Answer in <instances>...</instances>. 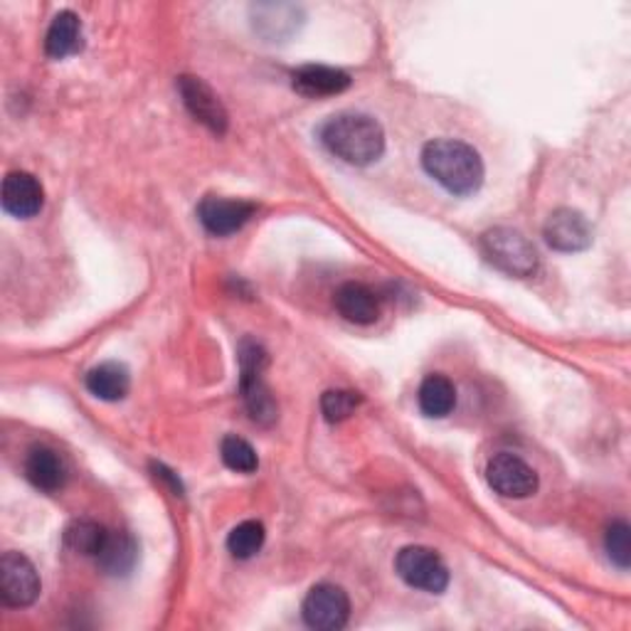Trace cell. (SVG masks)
Here are the masks:
<instances>
[{
    "mask_svg": "<svg viewBox=\"0 0 631 631\" xmlns=\"http://www.w3.org/2000/svg\"><path fill=\"white\" fill-rule=\"evenodd\" d=\"M321 144L351 166H371L385 151V131L368 114H338L321 126Z\"/></svg>",
    "mask_w": 631,
    "mask_h": 631,
    "instance_id": "2",
    "label": "cell"
},
{
    "mask_svg": "<svg viewBox=\"0 0 631 631\" xmlns=\"http://www.w3.org/2000/svg\"><path fill=\"white\" fill-rule=\"evenodd\" d=\"M45 193L36 176L26 174V170H13L3 180V208L20 220L36 217L42 210Z\"/></svg>",
    "mask_w": 631,
    "mask_h": 631,
    "instance_id": "11",
    "label": "cell"
},
{
    "mask_svg": "<svg viewBox=\"0 0 631 631\" xmlns=\"http://www.w3.org/2000/svg\"><path fill=\"white\" fill-rule=\"evenodd\" d=\"M87 390L95 397L105 400V403H117V400H124L126 393H129L131 387V375L126 365L117 363V361H109V363H101L97 368H91L87 373Z\"/></svg>",
    "mask_w": 631,
    "mask_h": 631,
    "instance_id": "17",
    "label": "cell"
},
{
    "mask_svg": "<svg viewBox=\"0 0 631 631\" xmlns=\"http://www.w3.org/2000/svg\"><path fill=\"white\" fill-rule=\"evenodd\" d=\"M543 235L545 243L558 252H582L592 245V227L588 217L572 208H560L550 215Z\"/></svg>",
    "mask_w": 631,
    "mask_h": 631,
    "instance_id": "10",
    "label": "cell"
},
{
    "mask_svg": "<svg viewBox=\"0 0 631 631\" xmlns=\"http://www.w3.org/2000/svg\"><path fill=\"white\" fill-rule=\"evenodd\" d=\"M361 405V395L353 390H328L321 397V412L328 422H343L348 420Z\"/></svg>",
    "mask_w": 631,
    "mask_h": 631,
    "instance_id": "23",
    "label": "cell"
},
{
    "mask_svg": "<svg viewBox=\"0 0 631 631\" xmlns=\"http://www.w3.org/2000/svg\"><path fill=\"white\" fill-rule=\"evenodd\" d=\"M255 210V205L247 200H229L208 195V198L198 205V220L210 235L227 237L235 235L237 229H243L252 220Z\"/></svg>",
    "mask_w": 631,
    "mask_h": 631,
    "instance_id": "8",
    "label": "cell"
},
{
    "mask_svg": "<svg viewBox=\"0 0 631 631\" xmlns=\"http://www.w3.org/2000/svg\"><path fill=\"white\" fill-rule=\"evenodd\" d=\"M26 476L36 489L52 493L65 486L67 469L62 456L50 450V446H36L26 459Z\"/></svg>",
    "mask_w": 631,
    "mask_h": 631,
    "instance_id": "14",
    "label": "cell"
},
{
    "mask_svg": "<svg viewBox=\"0 0 631 631\" xmlns=\"http://www.w3.org/2000/svg\"><path fill=\"white\" fill-rule=\"evenodd\" d=\"M334 302H336L338 314L346 321H351V324L371 326L377 318H381V298H377V294L371 289V286H365L361 282L343 284L336 292Z\"/></svg>",
    "mask_w": 631,
    "mask_h": 631,
    "instance_id": "13",
    "label": "cell"
},
{
    "mask_svg": "<svg viewBox=\"0 0 631 631\" xmlns=\"http://www.w3.org/2000/svg\"><path fill=\"white\" fill-rule=\"evenodd\" d=\"M178 89H180L183 105L188 107V111L195 119L208 126V129L215 134L227 131V111L223 107V101L208 85L203 82L200 77H188V75L180 77Z\"/></svg>",
    "mask_w": 631,
    "mask_h": 631,
    "instance_id": "9",
    "label": "cell"
},
{
    "mask_svg": "<svg viewBox=\"0 0 631 631\" xmlns=\"http://www.w3.org/2000/svg\"><path fill=\"white\" fill-rule=\"evenodd\" d=\"M220 454H223L225 466L233 469V472L237 474H252V472H257V466H259V456L255 452V446L243 437H235V434H229V437L223 440Z\"/></svg>",
    "mask_w": 631,
    "mask_h": 631,
    "instance_id": "22",
    "label": "cell"
},
{
    "mask_svg": "<svg viewBox=\"0 0 631 631\" xmlns=\"http://www.w3.org/2000/svg\"><path fill=\"white\" fill-rule=\"evenodd\" d=\"M489 486L506 499H528L538 491V474L515 454H496L486 466Z\"/></svg>",
    "mask_w": 631,
    "mask_h": 631,
    "instance_id": "7",
    "label": "cell"
},
{
    "mask_svg": "<svg viewBox=\"0 0 631 631\" xmlns=\"http://www.w3.org/2000/svg\"><path fill=\"white\" fill-rule=\"evenodd\" d=\"M304 622L318 631H338L348 624L351 600L338 584L321 582L306 594L302 607Z\"/></svg>",
    "mask_w": 631,
    "mask_h": 631,
    "instance_id": "5",
    "label": "cell"
},
{
    "mask_svg": "<svg viewBox=\"0 0 631 631\" xmlns=\"http://www.w3.org/2000/svg\"><path fill=\"white\" fill-rule=\"evenodd\" d=\"M395 570L410 588L422 592L442 594L446 588H450V570H446L444 560L434 553L432 548L424 545L403 548L397 553Z\"/></svg>",
    "mask_w": 631,
    "mask_h": 631,
    "instance_id": "4",
    "label": "cell"
},
{
    "mask_svg": "<svg viewBox=\"0 0 631 631\" xmlns=\"http://www.w3.org/2000/svg\"><path fill=\"white\" fill-rule=\"evenodd\" d=\"M264 545V525L259 521H245L233 528L227 538V548L237 560H249Z\"/></svg>",
    "mask_w": 631,
    "mask_h": 631,
    "instance_id": "21",
    "label": "cell"
},
{
    "mask_svg": "<svg viewBox=\"0 0 631 631\" xmlns=\"http://www.w3.org/2000/svg\"><path fill=\"white\" fill-rule=\"evenodd\" d=\"M292 85L298 95L321 99V97H336L341 91H346L351 87V77L336 70V67L326 65H306L298 67L292 75Z\"/></svg>",
    "mask_w": 631,
    "mask_h": 631,
    "instance_id": "12",
    "label": "cell"
},
{
    "mask_svg": "<svg viewBox=\"0 0 631 631\" xmlns=\"http://www.w3.org/2000/svg\"><path fill=\"white\" fill-rule=\"evenodd\" d=\"M239 385H243L245 407L252 420H255L257 424H264V427H269L272 422H277L279 407L277 403H274L269 387L264 385L262 375H243L239 377Z\"/></svg>",
    "mask_w": 631,
    "mask_h": 631,
    "instance_id": "19",
    "label": "cell"
},
{
    "mask_svg": "<svg viewBox=\"0 0 631 631\" xmlns=\"http://www.w3.org/2000/svg\"><path fill=\"white\" fill-rule=\"evenodd\" d=\"M136 560H139V545H136L134 538L124 531H109L107 541L97 555L101 570L107 575L124 578L136 568Z\"/></svg>",
    "mask_w": 631,
    "mask_h": 631,
    "instance_id": "15",
    "label": "cell"
},
{
    "mask_svg": "<svg viewBox=\"0 0 631 631\" xmlns=\"http://www.w3.org/2000/svg\"><path fill=\"white\" fill-rule=\"evenodd\" d=\"M82 48V20L72 10H62L57 13L52 26L48 30V38H45V52L52 60H65Z\"/></svg>",
    "mask_w": 631,
    "mask_h": 631,
    "instance_id": "16",
    "label": "cell"
},
{
    "mask_svg": "<svg viewBox=\"0 0 631 631\" xmlns=\"http://www.w3.org/2000/svg\"><path fill=\"white\" fill-rule=\"evenodd\" d=\"M417 400L424 415L442 420L446 415H452V410L456 407V387L446 375L434 373L430 377H424Z\"/></svg>",
    "mask_w": 631,
    "mask_h": 631,
    "instance_id": "18",
    "label": "cell"
},
{
    "mask_svg": "<svg viewBox=\"0 0 631 631\" xmlns=\"http://www.w3.org/2000/svg\"><path fill=\"white\" fill-rule=\"evenodd\" d=\"M40 578L32 562L20 553H6L0 558V600L6 607H30L40 597Z\"/></svg>",
    "mask_w": 631,
    "mask_h": 631,
    "instance_id": "6",
    "label": "cell"
},
{
    "mask_svg": "<svg viewBox=\"0 0 631 631\" xmlns=\"http://www.w3.org/2000/svg\"><path fill=\"white\" fill-rule=\"evenodd\" d=\"M107 528L95 521H75L65 531V545L79 555H99L101 545L107 541Z\"/></svg>",
    "mask_w": 631,
    "mask_h": 631,
    "instance_id": "20",
    "label": "cell"
},
{
    "mask_svg": "<svg viewBox=\"0 0 631 631\" xmlns=\"http://www.w3.org/2000/svg\"><path fill=\"white\" fill-rule=\"evenodd\" d=\"M422 166L452 195H474L484 183V160L464 141L434 139L422 148Z\"/></svg>",
    "mask_w": 631,
    "mask_h": 631,
    "instance_id": "1",
    "label": "cell"
},
{
    "mask_svg": "<svg viewBox=\"0 0 631 631\" xmlns=\"http://www.w3.org/2000/svg\"><path fill=\"white\" fill-rule=\"evenodd\" d=\"M481 252L493 267L506 272L509 277H533L538 269V252L528 239L509 227H493L481 235Z\"/></svg>",
    "mask_w": 631,
    "mask_h": 631,
    "instance_id": "3",
    "label": "cell"
},
{
    "mask_svg": "<svg viewBox=\"0 0 631 631\" xmlns=\"http://www.w3.org/2000/svg\"><path fill=\"white\" fill-rule=\"evenodd\" d=\"M629 533H631L629 525L624 521H617L610 525V531H607V538H604L610 560L622 570H627L631 562V535Z\"/></svg>",
    "mask_w": 631,
    "mask_h": 631,
    "instance_id": "24",
    "label": "cell"
}]
</instances>
